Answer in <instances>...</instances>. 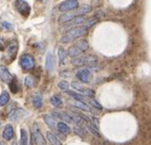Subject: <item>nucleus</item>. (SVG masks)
I'll use <instances>...</instances> for the list:
<instances>
[{"instance_id":"5701e85b","label":"nucleus","mask_w":151,"mask_h":145,"mask_svg":"<svg viewBox=\"0 0 151 145\" xmlns=\"http://www.w3.org/2000/svg\"><path fill=\"white\" fill-rule=\"evenodd\" d=\"M72 105L75 106V107H77V108L83 109V110H85V111H89V110H90L89 106L85 103V102H83V101H78V100H77L76 102H72Z\"/></svg>"},{"instance_id":"f704fd0d","label":"nucleus","mask_w":151,"mask_h":145,"mask_svg":"<svg viewBox=\"0 0 151 145\" xmlns=\"http://www.w3.org/2000/svg\"><path fill=\"white\" fill-rule=\"evenodd\" d=\"M92 121H93V125H95V127H96V128L98 129V127H99V121H98V119H96V118H93Z\"/></svg>"},{"instance_id":"2f4dec72","label":"nucleus","mask_w":151,"mask_h":145,"mask_svg":"<svg viewBox=\"0 0 151 145\" xmlns=\"http://www.w3.org/2000/svg\"><path fill=\"white\" fill-rule=\"evenodd\" d=\"M87 129H88V131H90L91 133L93 134V135H95L96 137H100V134L98 133V131L96 130V129H94L92 126H90V125H88L87 126Z\"/></svg>"},{"instance_id":"4468645a","label":"nucleus","mask_w":151,"mask_h":145,"mask_svg":"<svg viewBox=\"0 0 151 145\" xmlns=\"http://www.w3.org/2000/svg\"><path fill=\"white\" fill-rule=\"evenodd\" d=\"M83 52L84 51L82 50V48L80 47L78 44H76V45L72 46V47L68 50V55L70 57H78V56H80Z\"/></svg>"},{"instance_id":"39448f33","label":"nucleus","mask_w":151,"mask_h":145,"mask_svg":"<svg viewBox=\"0 0 151 145\" xmlns=\"http://www.w3.org/2000/svg\"><path fill=\"white\" fill-rule=\"evenodd\" d=\"M32 131V139H34V142L36 145H46V140L44 136L42 135L39 127L37 124H34L31 128Z\"/></svg>"},{"instance_id":"b1692460","label":"nucleus","mask_w":151,"mask_h":145,"mask_svg":"<svg viewBox=\"0 0 151 145\" xmlns=\"http://www.w3.org/2000/svg\"><path fill=\"white\" fill-rule=\"evenodd\" d=\"M65 92L68 93L70 96H72L73 98H75L76 100H78V101H84V99H85V96L82 94H79V93L77 92H73V91H70L68 89V90H65Z\"/></svg>"},{"instance_id":"72a5a7b5","label":"nucleus","mask_w":151,"mask_h":145,"mask_svg":"<svg viewBox=\"0 0 151 145\" xmlns=\"http://www.w3.org/2000/svg\"><path fill=\"white\" fill-rule=\"evenodd\" d=\"M2 26H3L4 29H6V30H12V24L7 23V22H2Z\"/></svg>"},{"instance_id":"7c9ffc66","label":"nucleus","mask_w":151,"mask_h":145,"mask_svg":"<svg viewBox=\"0 0 151 145\" xmlns=\"http://www.w3.org/2000/svg\"><path fill=\"white\" fill-rule=\"evenodd\" d=\"M58 88L61 89V90H68V83L66 81H64V80H63V81H60L58 83Z\"/></svg>"},{"instance_id":"dca6fc26","label":"nucleus","mask_w":151,"mask_h":145,"mask_svg":"<svg viewBox=\"0 0 151 145\" xmlns=\"http://www.w3.org/2000/svg\"><path fill=\"white\" fill-rule=\"evenodd\" d=\"M54 56H53L52 53H48L47 56H46V61H45V66L46 70L48 72H52L54 70Z\"/></svg>"},{"instance_id":"4be33fe9","label":"nucleus","mask_w":151,"mask_h":145,"mask_svg":"<svg viewBox=\"0 0 151 145\" xmlns=\"http://www.w3.org/2000/svg\"><path fill=\"white\" fill-rule=\"evenodd\" d=\"M36 83H37V80L35 79L33 76H28V77L25 79V84L27 87L29 88H33V87L36 86Z\"/></svg>"},{"instance_id":"e433bc0d","label":"nucleus","mask_w":151,"mask_h":145,"mask_svg":"<svg viewBox=\"0 0 151 145\" xmlns=\"http://www.w3.org/2000/svg\"><path fill=\"white\" fill-rule=\"evenodd\" d=\"M0 126H1V123H0Z\"/></svg>"},{"instance_id":"423d86ee","label":"nucleus","mask_w":151,"mask_h":145,"mask_svg":"<svg viewBox=\"0 0 151 145\" xmlns=\"http://www.w3.org/2000/svg\"><path fill=\"white\" fill-rule=\"evenodd\" d=\"M19 66L26 71H30L34 69L35 66V59L31 54H24L22 55L19 59Z\"/></svg>"},{"instance_id":"a878e982","label":"nucleus","mask_w":151,"mask_h":145,"mask_svg":"<svg viewBox=\"0 0 151 145\" xmlns=\"http://www.w3.org/2000/svg\"><path fill=\"white\" fill-rule=\"evenodd\" d=\"M33 104H34L36 108H41L42 105H43V100H42V97L40 96V95H36V96L33 97Z\"/></svg>"},{"instance_id":"bb28decb","label":"nucleus","mask_w":151,"mask_h":145,"mask_svg":"<svg viewBox=\"0 0 151 145\" xmlns=\"http://www.w3.org/2000/svg\"><path fill=\"white\" fill-rule=\"evenodd\" d=\"M21 145H28V133L25 129L21 130Z\"/></svg>"},{"instance_id":"f257e3e1","label":"nucleus","mask_w":151,"mask_h":145,"mask_svg":"<svg viewBox=\"0 0 151 145\" xmlns=\"http://www.w3.org/2000/svg\"><path fill=\"white\" fill-rule=\"evenodd\" d=\"M88 29L89 28L85 24L81 25V26H79V27H75V28L68 30V32L63 35V38H61V42H63V43H70V42L75 41L76 39L84 36L85 34H87Z\"/></svg>"},{"instance_id":"393cba45","label":"nucleus","mask_w":151,"mask_h":145,"mask_svg":"<svg viewBox=\"0 0 151 145\" xmlns=\"http://www.w3.org/2000/svg\"><path fill=\"white\" fill-rule=\"evenodd\" d=\"M50 102L55 107H61L63 106V100H61V98L59 96H52L50 99Z\"/></svg>"},{"instance_id":"0eeeda50","label":"nucleus","mask_w":151,"mask_h":145,"mask_svg":"<svg viewBox=\"0 0 151 145\" xmlns=\"http://www.w3.org/2000/svg\"><path fill=\"white\" fill-rule=\"evenodd\" d=\"M79 7V1L78 0H65L63 3L59 4L58 10L59 12H70V10H74L76 8Z\"/></svg>"},{"instance_id":"412c9836","label":"nucleus","mask_w":151,"mask_h":145,"mask_svg":"<svg viewBox=\"0 0 151 145\" xmlns=\"http://www.w3.org/2000/svg\"><path fill=\"white\" fill-rule=\"evenodd\" d=\"M9 94H8L7 91H3V92L0 94V106H3L9 101Z\"/></svg>"},{"instance_id":"1a4fd4ad","label":"nucleus","mask_w":151,"mask_h":145,"mask_svg":"<svg viewBox=\"0 0 151 145\" xmlns=\"http://www.w3.org/2000/svg\"><path fill=\"white\" fill-rule=\"evenodd\" d=\"M0 79L6 84H9L12 80V75L5 66H0Z\"/></svg>"},{"instance_id":"cd10ccee","label":"nucleus","mask_w":151,"mask_h":145,"mask_svg":"<svg viewBox=\"0 0 151 145\" xmlns=\"http://www.w3.org/2000/svg\"><path fill=\"white\" fill-rule=\"evenodd\" d=\"M77 44L82 48V50H83L84 52H85V51L89 48V44H88V42L86 41V40H81V41H79Z\"/></svg>"},{"instance_id":"c756f323","label":"nucleus","mask_w":151,"mask_h":145,"mask_svg":"<svg viewBox=\"0 0 151 145\" xmlns=\"http://www.w3.org/2000/svg\"><path fill=\"white\" fill-rule=\"evenodd\" d=\"M90 104L92 106H94V107L96 108V109H98V110H102V109H103V107H102L101 104H99L95 99H90Z\"/></svg>"},{"instance_id":"c9c22d12","label":"nucleus","mask_w":151,"mask_h":145,"mask_svg":"<svg viewBox=\"0 0 151 145\" xmlns=\"http://www.w3.org/2000/svg\"><path fill=\"white\" fill-rule=\"evenodd\" d=\"M0 145H5V144H4V143H3V142H2V141H0Z\"/></svg>"},{"instance_id":"f03ea898","label":"nucleus","mask_w":151,"mask_h":145,"mask_svg":"<svg viewBox=\"0 0 151 145\" xmlns=\"http://www.w3.org/2000/svg\"><path fill=\"white\" fill-rule=\"evenodd\" d=\"M91 8L92 7L90 5H84L81 8H76L74 10H70V12L64 13V14H63L59 17V23H66V22L70 21V19H75L77 17L86 14V13L91 12Z\"/></svg>"},{"instance_id":"9b49d317","label":"nucleus","mask_w":151,"mask_h":145,"mask_svg":"<svg viewBox=\"0 0 151 145\" xmlns=\"http://www.w3.org/2000/svg\"><path fill=\"white\" fill-rule=\"evenodd\" d=\"M77 78L82 83H89L91 80V73L89 70H81L77 73Z\"/></svg>"},{"instance_id":"aec40b11","label":"nucleus","mask_w":151,"mask_h":145,"mask_svg":"<svg viewBox=\"0 0 151 145\" xmlns=\"http://www.w3.org/2000/svg\"><path fill=\"white\" fill-rule=\"evenodd\" d=\"M43 119L50 128H55V126H56V122H55L54 118L51 117V115H44Z\"/></svg>"},{"instance_id":"9d476101","label":"nucleus","mask_w":151,"mask_h":145,"mask_svg":"<svg viewBox=\"0 0 151 145\" xmlns=\"http://www.w3.org/2000/svg\"><path fill=\"white\" fill-rule=\"evenodd\" d=\"M27 115V111L24 110L23 108H15L12 111H10L9 113V119L12 121H19V119H22L23 117H25Z\"/></svg>"},{"instance_id":"473e14b6","label":"nucleus","mask_w":151,"mask_h":145,"mask_svg":"<svg viewBox=\"0 0 151 145\" xmlns=\"http://www.w3.org/2000/svg\"><path fill=\"white\" fill-rule=\"evenodd\" d=\"M74 131H75L76 133L78 134V135L82 136V137H84V136H85V132H84V131H83V129H81V128H77V127H76V128H74Z\"/></svg>"},{"instance_id":"f3484780","label":"nucleus","mask_w":151,"mask_h":145,"mask_svg":"<svg viewBox=\"0 0 151 145\" xmlns=\"http://www.w3.org/2000/svg\"><path fill=\"white\" fill-rule=\"evenodd\" d=\"M57 54H58V58H59V64L63 66L65 63V58H66V55H68L65 49L63 47H59L58 50H57Z\"/></svg>"},{"instance_id":"4c0bfd02","label":"nucleus","mask_w":151,"mask_h":145,"mask_svg":"<svg viewBox=\"0 0 151 145\" xmlns=\"http://www.w3.org/2000/svg\"><path fill=\"white\" fill-rule=\"evenodd\" d=\"M39 1H40V0H39Z\"/></svg>"},{"instance_id":"f8f14e48","label":"nucleus","mask_w":151,"mask_h":145,"mask_svg":"<svg viewBox=\"0 0 151 145\" xmlns=\"http://www.w3.org/2000/svg\"><path fill=\"white\" fill-rule=\"evenodd\" d=\"M87 17H85L84 15H80V17H75V19H70V21L66 22V23H64L65 25H68L66 27L68 26H81V25H84L87 22Z\"/></svg>"},{"instance_id":"c85d7f7f","label":"nucleus","mask_w":151,"mask_h":145,"mask_svg":"<svg viewBox=\"0 0 151 145\" xmlns=\"http://www.w3.org/2000/svg\"><path fill=\"white\" fill-rule=\"evenodd\" d=\"M17 80L15 79V78H12V80L10 81V83H9V86H10V90L12 91L13 93H15V92H17V88L15 86H17Z\"/></svg>"},{"instance_id":"ddd939ff","label":"nucleus","mask_w":151,"mask_h":145,"mask_svg":"<svg viewBox=\"0 0 151 145\" xmlns=\"http://www.w3.org/2000/svg\"><path fill=\"white\" fill-rule=\"evenodd\" d=\"M73 87L76 89L77 91H79V92L83 93L84 95H86V96H89V97H94L95 93L93 90H90V89H85L84 87H82L81 85L77 84V83H73Z\"/></svg>"},{"instance_id":"7ed1b4c3","label":"nucleus","mask_w":151,"mask_h":145,"mask_svg":"<svg viewBox=\"0 0 151 145\" xmlns=\"http://www.w3.org/2000/svg\"><path fill=\"white\" fill-rule=\"evenodd\" d=\"M98 61V58L93 55H86V56H81L75 58L72 61V63L76 66H88V64L96 63Z\"/></svg>"},{"instance_id":"6ab92c4d","label":"nucleus","mask_w":151,"mask_h":145,"mask_svg":"<svg viewBox=\"0 0 151 145\" xmlns=\"http://www.w3.org/2000/svg\"><path fill=\"white\" fill-rule=\"evenodd\" d=\"M47 139L49 140V142L52 145H63L61 142L59 141V139L51 132H47Z\"/></svg>"},{"instance_id":"20e7f679","label":"nucleus","mask_w":151,"mask_h":145,"mask_svg":"<svg viewBox=\"0 0 151 145\" xmlns=\"http://www.w3.org/2000/svg\"><path fill=\"white\" fill-rule=\"evenodd\" d=\"M15 9L17 10L24 17H28L31 12V6L25 0H17L14 2Z\"/></svg>"},{"instance_id":"6e6552de","label":"nucleus","mask_w":151,"mask_h":145,"mask_svg":"<svg viewBox=\"0 0 151 145\" xmlns=\"http://www.w3.org/2000/svg\"><path fill=\"white\" fill-rule=\"evenodd\" d=\"M17 54V43H12L6 49V59L8 61H12L15 58Z\"/></svg>"},{"instance_id":"2eb2a0df","label":"nucleus","mask_w":151,"mask_h":145,"mask_svg":"<svg viewBox=\"0 0 151 145\" xmlns=\"http://www.w3.org/2000/svg\"><path fill=\"white\" fill-rule=\"evenodd\" d=\"M3 138L5 140H12L14 136V130H13L12 125H6L5 128L3 130V134H2Z\"/></svg>"},{"instance_id":"a211bd4d","label":"nucleus","mask_w":151,"mask_h":145,"mask_svg":"<svg viewBox=\"0 0 151 145\" xmlns=\"http://www.w3.org/2000/svg\"><path fill=\"white\" fill-rule=\"evenodd\" d=\"M56 125H57V129L59 130V132H61L63 134H65V135L70 134V128L64 122H60V123H58V124H56Z\"/></svg>"}]
</instances>
